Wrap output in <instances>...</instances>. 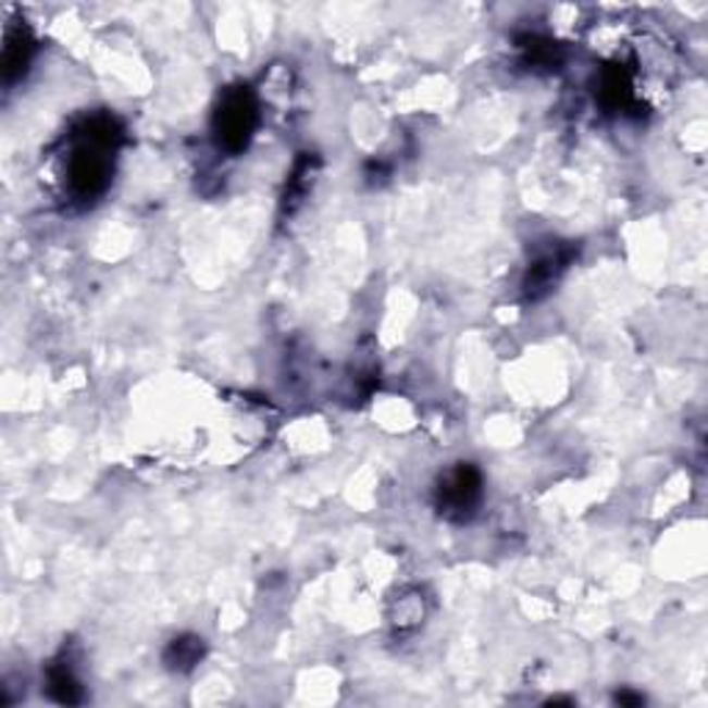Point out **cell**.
<instances>
[{
  "label": "cell",
  "mask_w": 708,
  "mask_h": 708,
  "mask_svg": "<svg viewBox=\"0 0 708 708\" xmlns=\"http://www.w3.org/2000/svg\"><path fill=\"white\" fill-rule=\"evenodd\" d=\"M219 139L231 150H241L247 145V139L252 136L254 125V105L247 95L236 91L231 98L222 103V111H219Z\"/></svg>",
  "instance_id": "cell-1"
},
{
  "label": "cell",
  "mask_w": 708,
  "mask_h": 708,
  "mask_svg": "<svg viewBox=\"0 0 708 708\" xmlns=\"http://www.w3.org/2000/svg\"><path fill=\"white\" fill-rule=\"evenodd\" d=\"M440 496L448 512H465L479 498V473L465 465L457 468V471L448 473V479L443 482Z\"/></svg>",
  "instance_id": "cell-2"
}]
</instances>
